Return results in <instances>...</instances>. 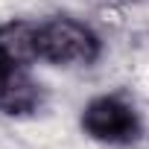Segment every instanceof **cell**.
I'll return each mask as SVG.
<instances>
[{
  "mask_svg": "<svg viewBox=\"0 0 149 149\" xmlns=\"http://www.w3.org/2000/svg\"><path fill=\"white\" fill-rule=\"evenodd\" d=\"M38 85L24 76L21 70H12L9 76L0 82V108L6 114H26L38 105Z\"/></svg>",
  "mask_w": 149,
  "mask_h": 149,
  "instance_id": "cell-3",
  "label": "cell"
},
{
  "mask_svg": "<svg viewBox=\"0 0 149 149\" xmlns=\"http://www.w3.org/2000/svg\"><path fill=\"white\" fill-rule=\"evenodd\" d=\"M35 53L53 64H91L100 58V38L73 18H53L35 26Z\"/></svg>",
  "mask_w": 149,
  "mask_h": 149,
  "instance_id": "cell-1",
  "label": "cell"
},
{
  "mask_svg": "<svg viewBox=\"0 0 149 149\" xmlns=\"http://www.w3.org/2000/svg\"><path fill=\"white\" fill-rule=\"evenodd\" d=\"M12 70H18V64H15V61L6 56V50H3V47H0V82H3Z\"/></svg>",
  "mask_w": 149,
  "mask_h": 149,
  "instance_id": "cell-5",
  "label": "cell"
},
{
  "mask_svg": "<svg viewBox=\"0 0 149 149\" xmlns=\"http://www.w3.org/2000/svg\"><path fill=\"white\" fill-rule=\"evenodd\" d=\"M0 47L6 50V56L15 64H24L29 58H38V53H35V26L32 24H24V21L0 26Z\"/></svg>",
  "mask_w": 149,
  "mask_h": 149,
  "instance_id": "cell-4",
  "label": "cell"
},
{
  "mask_svg": "<svg viewBox=\"0 0 149 149\" xmlns=\"http://www.w3.org/2000/svg\"><path fill=\"white\" fill-rule=\"evenodd\" d=\"M82 129L94 140H102V143H111V146H123V143L137 140L140 120H137V111L126 100L105 94V97H97V100H91L85 105Z\"/></svg>",
  "mask_w": 149,
  "mask_h": 149,
  "instance_id": "cell-2",
  "label": "cell"
}]
</instances>
